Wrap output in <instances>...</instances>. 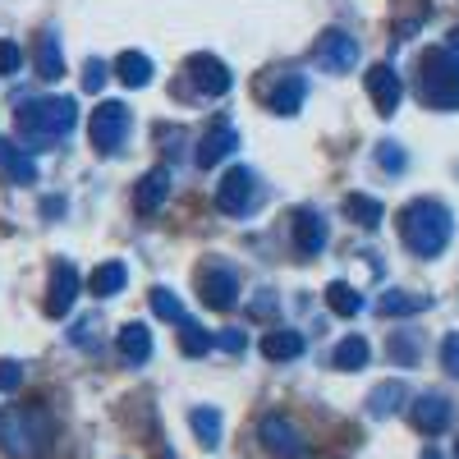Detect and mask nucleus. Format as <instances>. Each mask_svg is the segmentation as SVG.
Wrapping results in <instances>:
<instances>
[{
    "label": "nucleus",
    "mask_w": 459,
    "mask_h": 459,
    "mask_svg": "<svg viewBox=\"0 0 459 459\" xmlns=\"http://www.w3.org/2000/svg\"><path fill=\"white\" fill-rule=\"evenodd\" d=\"M56 441V423L42 404H10L0 413V446L10 459H42Z\"/></svg>",
    "instance_id": "obj_1"
},
{
    "label": "nucleus",
    "mask_w": 459,
    "mask_h": 459,
    "mask_svg": "<svg viewBox=\"0 0 459 459\" xmlns=\"http://www.w3.org/2000/svg\"><path fill=\"white\" fill-rule=\"evenodd\" d=\"M450 212L441 207V203H432V198H418V203H409L404 212H400V239H404V248L413 253V257H437V253H446V244H450Z\"/></svg>",
    "instance_id": "obj_2"
},
{
    "label": "nucleus",
    "mask_w": 459,
    "mask_h": 459,
    "mask_svg": "<svg viewBox=\"0 0 459 459\" xmlns=\"http://www.w3.org/2000/svg\"><path fill=\"white\" fill-rule=\"evenodd\" d=\"M74 125H79V106L69 97H42V101L19 106V134L32 147H56L60 138L74 134Z\"/></svg>",
    "instance_id": "obj_3"
},
{
    "label": "nucleus",
    "mask_w": 459,
    "mask_h": 459,
    "mask_svg": "<svg viewBox=\"0 0 459 459\" xmlns=\"http://www.w3.org/2000/svg\"><path fill=\"white\" fill-rule=\"evenodd\" d=\"M418 97L432 110H459V60L450 47H432L418 60Z\"/></svg>",
    "instance_id": "obj_4"
},
{
    "label": "nucleus",
    "mask_w": 459,
    "mask_h": 459,
    "mask_svg": "<svg viewBox=\"0 0 459 459\" xmlns=\"http://www.w3.org/2000/svg\"><path fill=\"white\" fill-rule=\"evenodd\" d=\"M88 134H92V147L101 157H115L120 143L129 138V106L125 101H101L88 120Z\"/></svg>",
    "instance_id": "obj_5"
},
{
    "label": "nucleus",
    "mask_w": 459,
    "mask_h": 459,
    "mask_svg": "<svg viewBox=\"0 0 459 459\" xmlns=\"http://www.w3.org/2000/svg\"><path fill=\"white\" fill-rule=\"evenodd\" d=\"M257 441L272 450L276 459H308V446H303L299 428L290 423V418H281V413H266L262 418V423H257Z\"/></svg>",
    "instance_id": "obj_6"
},
{
    "label": "nucleus",
    "mask_w": 459,
    "mask_h": 459,
    "mask_svg": "<svg viewBox=\"0 0 459 459\" xmlns=\"http://www.w3.org/2000/svg\"><path fill=\"white\" fill-rule=\"evenodd\" d=\"M253 203H257V175H253L248 166L225 170V179L216 184V207L230 212V216H244Z\"/></svg>",
    "instance_id": "obj_7"
},
{
    "label": "nucleus",
    "mask_w": 459,
    "mask_h": 459,
    "mask_svg": "<svg viewBox=\"0 0 459 459\" xmlns=\"http://www.w3.org/2000/svg\"><path fill=\"white\" fill-rule=\"evenodd\" d=\"M317 65L326 69V74H350L354 65H359V37H350V32H340V28H326L322 37H317Z\"/></svg>",
    "instance_id": "obj_8"
},
{
    "label": "nucleus",
    "mask_w": 459,
    "mask_h": 459,
    "mask_svg": "<svg viewBox=\"0 0 459 459\" xmlns=\"http://www.w3.org/2000/svg\"><path fill=\"white\" fill-rule=\"evenodd\" d=\"M184 74H188V83H194V92H203V97H225L230 83H235V79H230V69H225V60H216L207 51L188 56Z\"/></svg>",
    "instance_id": "obj_9"
},
{
    "label": "nucleus",
    "mask_w": 459,
    "mask_h": 459,
    "mask_svg": "<svg viewBox=\"0 0 459 459\" xmlns=\"http://www.w3.org/2000/svg\"><path fill=\"white\" fill-rule=\"evenodd\" d=\"M74 299H79V272H74V262H51V285H47V317H65L74 308Z\"/></svg>",
    "instance_id": "obj_10"
},
{
    "label": "nucleus",
    "mask_w": 459,
    "mask_h": 459,
    "mask_svg": "<svg viewBox=\"0 0 459 459\" xmlns=\"http://www.w3.org/2000/svg\"><path fill=\"white\" fill-rule=\"evenodd\" d=\"M368 97H372V106H377V115H391L400 110V97H404V83H400V74L391 69V65H372L368 69Z\"/></svg>",
    "instance_id": "obj_11"
},
{
    "label": "nucleus",
    "mask_w": 459,
    "mask_h": 459,
    "mask_svg": "<svg viewBox=\"0 0 459 459\" xmlns=\"http://www.w3.org/2000/svg\"><path fill=\"white\" fill-rule=\"evenodd\" d=\"M198 290H203V303L212 313H230L239 303V281H235V272H225V266H207Z\"/></svg>",
    "instance_id": "obj_12"
},
{
    "label": "nucleus",
    "mask_w": 459,
    "mask_h": 459,
    "mask_svg": "<svg viewBox=\"0 0 459 459\" xmlns=\"http://www.w3.org/2000/svg\"><path fill=\"white\" fill-rule=\"evenodd\" d=\"M409 423L423 432V437L446 432V428H450V400H446V395H418V400L409 404Z\"/></svg>",
    "instance_id": "obj_13"
},
{
    "label": "nucleus",
    "mask_w": 459,
    "mask_h": 459,
    "mask_svg": "<svg viewBox=\"0 0 459 459\" xmlns=\"http://www.w3.org/2000/svg\"><path fill=\"white\" fill-rule=\"evenodd\" d=\"M235 147H239V134H235V129H230V125H212V129L203 134L198 152H194V161H198L203 170H212V166H221Z\"/></svg>",
    "instance_id": "obj_14"
},
{
    "label": "nucleus",
    "mask_w": 459,
    "mask_h": 459,
    "mask_svg": "<svg viewBox=\"0 0 459 459\" xmlns=\"http://www.w3.org/2000/svg\"><path fill=\"white\" fill-rule=\"evenodd\" d=\"M166 198H170V170H166V166L147 170V175L138 179V188H134V207H138V216L161 212V203H166Z\"/></svg>",
    "instance_id": "obj_15"
},
{
    "label": "nucleus",
    "mask_w": 459,
    "mask_h": 459,
    "mask_svg": "<svg viewBox=\"0 0 459 459\" xmlns=\"http://www.w3.org/2000/svg\"><path fill=\"white\" fill-rule=\"evenodd\" d=\"M294 248L303 253V257H317L322 248H326V221L317 216V212H308V207H303V212H294Z\"/></svg>",
    "instance_id": "obj_16"
},
{
    "label": "nucleus",
    "mask_w": 459,
    "mask_h": 459,
    "mask_svg": "<svg viewBox=\"0 0 459 459\" xmlns=\"http://www.w3.org/2000/svg\"><path fill=\"white\" fill-rule=\"evenodd\" d=\"M0 170H5L10 184H37V161L28 157V147L0 138Z\"/></svg>",
    "instance_id": "obj_17"
},
{
    "label": "nucleus",
    "mask_w": 459,
    "mask_h": 459,
    "mask_svg": "<svg viewBox=\"0 0 459 459\" xmlns=\"http://www.w3.org/2000/svg\"><path fill=\"white\" fill-rule=\"evenodd\" d=\"M303 79L299 74H281V83L266 92V110H276V115H299V106H303Z\"/></svg>",
    "instance_id": "obj_18"
},
{
    "label": "nucleus",
    "mask_w": 459,
    "mask_h": 459,
    "mask_svg": "<svg viewBox=\"0 0 459 459\" xmlns=\"http://www.w3.org/2000/svg\"><path fill=\"white\" fill-rule=\"evenodd\" d=\"M303 354V335L299 331H266L262 335V359H272V363H290Z\"/></svg>",
    "instance_id": "obj_19"
},
{
    "label": "nucleus",
    "mask_w": 459,
    "mask_h": 459,
    "mask_svg": "<svg viewBox=\"0 0 459 459\" xmlns=\"http://www.w3.org/2000/svg\"><path fill=\"white\" fill-rule=\"evenodd\" d=\"M37 74H42L47 83L65 79V56H60V37H56V32L37 37Z\"/></svg>",
    "instance_id": "obj_20"
},
{
    "label": "nucleus",
    "mask_w": 459,
    "mask_h": 459,
    "mask_svg": "<svg viewBox=\"0 0 459 459\" xmlns=\"http://www.w3.org/2000/svg\"><path fill=\"white\" fill-rule=\"evenodd\" d=\"M115 79H120L125 88H147L152 83V60L143 51H125L120 60H115Z\"/></svg>",
    "instance_id": "obj_21"
},
{
    "label": "nucleus",
    "mask_w": 459,
    "mask_h": 459,
    "mask_svg": "<svg viewBox=\"0 0 459 459\" xmlns=\"http://www.w3.org/2000/svg\"><path fill=\"white\" fill-rule=\"evenodd\" d=\"M120 354H125L129 363H147V359H152V331H147L143 322H125V326H120Z\"/></svg>",
    "instance_id": "obj_22"
},
{
    "label": "nucleus",
    "mask_w": 459,
    "mask_h": 459,
    "mask_svg": "<svg viewBox=\"0 0 459 459\" xmlns=\"http://www.w3.org/2000/svg\"><path fill=\"white\" fill-rule=\"evenodd\" d=\"M428 294H409V290H391V294H381V303H377V313L381 317H409V313H423L428 308Z\"/></svg>",
    "instance_id": "obj_23"
},
{
    "label": "nucleus",
    "mask_w": 459,
    "mask_h": 459,
    "mask_svg": "<svg viewBox=\"0 0 459 459\" xmlns=\"http://www.w3.org/2000/svg\"><path fill=\"white\" fill-rule=\"evenodd\" d=\"M368 359H372V350H368L363 335H344V340L335 344V354H331V363H335L340 372H359V368H368Z\"/></svg>",
    "instance_id": "obj_24"
},
{
    "label": "nucleus",
    "mask_w": 459,
    "mask_h": 459,
    "mask_svg": "<svg viewBox=\"0 0 459 459\" xmlns=\"http://www.w3.org/2000/svg\"><path fill=\"white\" fill-rule=\"evenodd\" d=\"M88 285H92V294H97V299L120 294V290L129 285V266H125V262H101L97 272H92V281H88Z\"/></svg>",
    "instance_id": "obj_25"
},
{
    "label": "nucleus",
    "mask_w": 459,
    "mask_h": 459,
    "mask_svg": "<svg viewBox=\"0 0 459 459\" xmlns=\"http://www.w3.org/2000/svg\"><path fill=\"white\" fill-rule=\"evenodd\" d=\"M404 400H409L404 381H381V386L368 395V413H372V418H391V413H395Z\"/></svg>",
    "instance_id": "obj_26"
},
{
    "label": "nucleus",
    "mask_w": 459,
    "mask_h": 459,
    "mask_svg": "<svg viewBox=\"0 0 459 459\" xmlns=\"http://www.w3.org/2000/svg\"><path fill=\"white\" fill-rule=\"evenodd\" d=\"M326 308H331L335 317H359V313H363V294H359L354 285H344V281H331V285H326Z\"/></svg>",
    "instance_id": "obj_27"
},
{
    "label": "nucleus",
    "mask_w": 459,
    "mask_h": 459,
    "mask_svg": "<svg viewBox=\"0 0 459 459\" xmlns=\"http://www.w3.org/2000/svg\"><path fill=\"white\" fill-rule=\"evenodd\" d=\"M344 216H350L354 225H363V230H377L381 225V203L368 198V194H350L344 198Z\"/></svg>",
    "instance_id": "obj_28"
},
{
    "label": "nucleus",
    "mask_w": 459,
    "mask_h": 459,
    "mask_svg": "<svg viewBox=\"0 0 459 459\" xmlns=\"http://www.w3.org/2000/svg\"><path fill=\"white\" fill-rule=\"evenodd\" d=\"M188 428H194V437H198L207 450L221 446V413H216V409H194V413H188Z\"/></svg>",
    "instance_id": "obj_29"
},
{
    "label": "nucleus",
    "mask_w": 459,
    "mask_h": 459,
    "mask_svg": "<svg viewBox=\"0 0 459 459\" xmlns=\"http://www.w3.org/2000/svg\"><path fill=\"white\" fill-rule=\"evenodd\" d=\"M179 350H184L188 359H203V354L212 350V331H203L198 322L179 317Z\"/></svg>",
    "instance_id": "obj_30"
},
{
    "label": "nucleus",
    "mask_w": 459,
    "mask_h": 459,
    "mask_svg": "<svg viewBox=\"0 0 459 459\" xmlns=\"http://www.w3.org/2000/svg\"><path fill=\"white\" fill-rule=\"evenodd\" d=\"M152 313L166 317V322H179L184 317V303H179V294H170L166 285H157V290H152Z\"/></svg>",
    "instance_id": "obj_31"
},
{
    "label": "nucleus",
    "mask_w": 459,
    "mask_h": 459,
    "mask_svg": "<svg viewBox=\"0 0 459 459\" xmlns=\"http://www.w3.org/2000/svg\"><path fill=\"white\" fill-rule=\"evenodd\" d=\"M23 65V47L10 42V37H0V79H10V74H19Z\"/></svg>",
    "instance_id": "obj_32"
},
{
    "label": "nucleus",
    "mask_w": 459,
    "mask_h": 459,
    "mask_svg": "<svg viewBox=\"0 0 459 459\" xmlns=\"http://www.w3.org/2000/svg\"><path fill=\"white\" fill-rule=\"evenodd\" d=\"M248 317H257V322L276 317V290H257V299L248 303Z\"/></svg>",
    "instance_id": "obj_33"
},
{
    "label": "nucleus",
    "mask_w": 459,
    "mask_h": 459,
    "mask_svg": "<svg viewBox=\"0 0 459 459\" xmlns=\"http://www.w3.org/2000/svg\"><path fill=\"white\" fill-rule=\"evenodd\" d=\"M106 79H110V65H106V60H97V56H92V60H88V65H83V88H88V92H97V88H101V83H106Z\"/></svg>",
    "instance_id": "obj_34"
},
{
    "label": "nucleus",
    "mask_w": 459,
    "mask_h": 459,
    "mask_svg": "<svg viewBox=\"0 0 459 459\" xmlns=\"http://www.w3.org/2000/svg\"><path fill=\"white\" fill-rule=\"evenodd\" d=\"M441 368H446L450 377H459V331H450V335L441 340Z\"/></svg>",
    "instance_id": "obj_35"
},
{
    "label": "nucleus",
    "mask_w": 459,
    "mask_h": 459,
    "mask_svg": "<svg viewBox=\"0 0 459 459\" xmlns=\"http://www.w3.org/2000/svg\"><path fill=\"white\" fill-rule=\"evenodd\" d=\"M377 161H381V170L400 175V170H404V152H400L395 143H381V147H377Z\"/></svg>",
    "instance_id": "obj_36"
},
{
    "label": "nucleus",
    "mask_w": 459,
    "mask_h": 459,
    "mask_svg": "<svg viewBox=\"0 0 459 459\" xmlns=\"http://www.w3.org/2000/svg\"><path fill=\"white\" fill-rule=\"evenodd\" d=\"M19 381H23V368H19L14 359H0V395L19 391Z\"/></svg>",
    "instance_id": "obj_37"
},
{
    "label": "nucleus",
    "mask_w": 459,
    "mask_h": 459,
    "mask_svg": "<svg viewBox=\"0 0 459 459\" xmlns=\"http://www.w3.org/2000/svg\"><path fill=\"white\" fill-rule=\"evenodd\" d=\"M391 359H395V363H413V359H418V340H413V335H395V340H391Z\"/></svg>",
    "instance_id": "obj_38"
},
{
    "label": "nucleus",
    "mask_w": 459,
    "mask_h": 459,
    "mask_svg": "<svg viewBox=\"0 0 459 459\" xmlns=\"http://www.w3.org/2000/svg\"><path fill=\"white\" fill-rule=\"evenodd\" d=\"M212 344H221L225 354H239L248 340H244V331H216V335H212Z\"/></svg>",
    "instance_id": "obj_39"
},
{
    "label": "nucleus",
    "mask_w": 459,
    "mask_h": 459,
    "mask_svg": "<svg viewBox=\"0 0 459 459\" xmlns=\"http://www.w3.org/2000/svg\"><path fill=\"white\" fill-rule=\"evenodd\" d=\"M42 212H47V216H60V212H65V203H60V198H47V207H42Z\"/></svg>",
    "instance_id": "obj_40"
},
{
    "label": "nucleus",
    "mask_w": 459,
    "mask_h": 459,
    "mask_svg": "<svg viewBox=\"0 0 459 459\" xmlns=\"http://www.w3.org/2000/svg\"><path fill=\"white\" fill-rule=\"evenodd\" d=\"M450 47H455V51H459V28H455V32H450Z\"/></svg>",
    "instance_id": "obj_41"
},
{
    "label": "nucleus",
    "mask_w": 459,
    "mask_h": 459,
    "mask_svg": "<svg viewBox=\"0 0 459 459\" xmlns=\"http://www.w3.org/2000/svg\"><path fill=\"white\" fill-rule=\"evenodd\" d=\"M423 459H441V455H437V450H428V455H423Z\"/></svg>",
    "instance_id": "obj_42"
},
{
    "label": "nucleus",
    "mask_w": 459,
    "mask_h": 459,
    "mask_svg": "<svg viewBox=\"0 0 459 459\" xmlns=\"http://www.w3.org/2000/svg\"><path fill=\"white\" fill-rule=\"evenodd\" d=\"M455 459H459V441H455Z\"/></svg>",
    "instance_id": "obj_43"
}]
</instances>
